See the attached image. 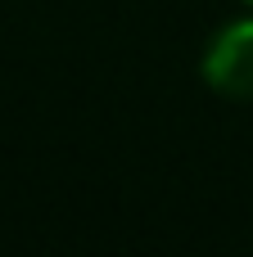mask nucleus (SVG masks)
Here are the masks:
<instances>
[{
    "mask_svg": "<svg viewBox=\"0 0 253 257\" xmlns=\"http://www.w3.org/2000/svg\"><path fill=\"white\" fill-rule=\"evenodd\" d=\"M208 90L226 95V99H253V18H235L226 23L208 50H204V63H199Z\"/></svg>",
    "mask_w": 253,
    "mask_h": 257,
    "instance_id": "f257e3e1",
    "label": "nucleus"
},
{
    "mask_svg": "<svg viewBox=\"0 0 253 257\" xmlns=\"http://www.w3.org/2000/svg\"><path fill=\"white\" fill-rule=\"evenodd\" d=\"M244 5H253V0H244Z\"/></svg>",
    "mask_w": 253,
    "mask_h": 257,
    "instance_id": "f03ea898",
    "label": "nucleus"
}]
</instances>
